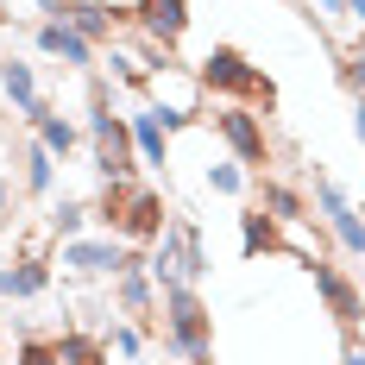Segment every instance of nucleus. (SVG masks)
Listing matches in <instances>:
<instances>
[{
    "mask_svg": "<svg viewBox=\"0 0 365 365\" xmlns=\"http://www.w3.org/2000/svg\"><path fill=\"white\" fill-rule=\"evenodd\" d=\"M0 95H6V108L19 113L26 126H38V113H44V95H38V76L26 57H0Z\"/></svg>",
    "mask_w": 365,
    "mask_h": 365,
    "instance_id": "12",
    "label": "nucleus"
},
{
    "mask_svg": "<svg viewBox=\"0 0 365 365\" xmlns=\"http://www.w3.org/2000/svg\"><path fill=\"white\" fill-rule=\"evenodd\" d=\"M126 126H133L139 164H145V170H164V164H170V126L158 120V108H139V113H126Z\"/></svg>",
    "mask_w": 365,
    "mask_h": 365,
    "instance_id": "15",
    "label": "nucleus"
},
{
    "mask_svg": "<svg viewBox=\"0 0 365 365\" xmlns=\"http://www.w3.org/2000/svg\"><path fill=\"white\" fill-rule=\"evenodd\" d=\"M32 133L44 139V151H51V158H70L76 139H82V126H76L70 113H57V108H44V113H38V126H32Z\"/></svg>",
    "mask_w": 365,
    "mask_h": 365,
    "instance_id": "20",
    "label": "nucleus"
},
{
    "mask_svg": "<svg viewBox=\"0 0 365 365\" xmlns=\"http://www.w3.org/2000/svg\"><path fill=\"white\" fill-rule=\"evenodd\" d=\"M195 76H202V88H208L215 101H246V108H258V113L277 101V82L264 70H252L246 51H233V44H215V51L195 63Z\"/></svg>",
    "mask_w": 365,
    "mask_h": 365,
    "instance_id": "5",
    "label": "nucleus"
},
{
    "mask_svg": "<svg viewBox=\"0 0 365 365\" xmlns=\"http://www.w3.org/2000/svg\"><path fill=\"white\" fill-rule=\"evenodd\" d=\"M133 365H145V359H133Z\"/></svg>",
    "mask_w": 365,
    "mask_h": 365,
    "instance_id": "34",
    "label": "nucleus"
},
{
    "mask_svg": "<svg viewBox=\"0 0 365 365\" xmlns=\"http://www.w3.org/2000/svg\"><path fill=\"white\" fill-rule=\"evenodd\" d=\"M19 365H63L57 359V340H51V334H26V340H19Z\"/></svg>",
    "mask_w": 365,
    "mask_h": 365,
    "instance_id": "26",
    "label": "nucleus"
},
{
    "mask_svg": "<svg viewBox=\"0 0 365 365\" xmlns=\"http://www.w3.org/2000/svg\"><path fill=\"white\" fill-rule=\"evenodd\" d=\"M44 220L57 227V240H82V227L95 220V195H88V202H82V195H63V202H57Z\"/></svg>",
    "mask_w": 365,
    "mask_h": 365,
    "instance_id": "22",
    "label": "nucleus"
},
{
    "mask_svg": "<svg viewBox=\"0 0 365 365\" xmlns=\"http://www.w3.org/2000/svg\"><path fill=\"white\" fill-rule=\"evenodd\" d=\"M189 32V0H151L145 13H139V38H145L158 57H170Z\"/></svg>",
    "mask_w": 365,
    "mask_h": 365,
    "instance_id": "11",
    "label": "nucleus"
},
{
    "mask_svg": "<svg viewBox=\"0 0 365 365\" xmlns=\"http://www.w3.org/2000/svg\"><path fill=\"white\" fill-rule=\"evenodd\" d=\"M158 334L182 365H215V315L195 296V284H164L158 290Z\"/></svg>",
    "mask_w": 365,
    "mask_h": 365,
    "instance_id": "2",
    "label": "nucleus"
},
{
    "mask_svg": "<svg viewBox=\"0 0 365 365\" xmlns=\"http://www.w3.org/2000/svg\"><path fill=\"white\" fill-rule=\"evenodd\" d=\"M95 220L120 233L133 252H151L170 227V208H164V189L158 182H139V177H120V182H101L95 189Z\"/></svg>",
    "mask_w": 365,
    "mask_h": 365,
    "instance_id": "1",
    "label": "nucleus"
},
{
    "mask_svg": "<svg viewBox=\"0 0 365 365\" xmlns=\"http://www.w3.org/2000/svg\"><path fill=\"white\" fill-rule=\"evenodd\" d=\"M113 302L133 328H158V277H151L145 252H126V271L113 277Z\"/></svg>",
    "mask_w": 365,
    "mask_h": 365,
    "instance_id": "9",
    "label": "nucleus"
},
{
    "mask_svg": "<svg viewBox=\"0 0 365 365\" xmlns=\"http://www.w3.org/2000/svg\"><path fill=\"white\" fill-rule=\"evenodd\" d=\"M145 108H158V120L170 126V133H189V126H202L208 120V88H202V76H195V63H158V70L145 76Z\"/></svg>",
    "mask_w": 365,
    "mask_h": 365,
    "instance_id": "4",
    "label": "nucleus"
},
{
    "mask_svg": "<svg viewBox=\"0 0 365 365\" xmlns=\"http://www.w3.org/2000/svg\"><path fill=\"white\" fill-rule=\"evenodd\" d=\"M202 126L220 133V145L233 151L240 170H258V177H264V164H271V133H264V113L258 108H246V101H215Z\"/></svg>",
    "mask_w": 365,
    "mask_h": 365,
    "instance_id": "6",
    "label": "nucleus"
},
{
    "mask_svg": "<svg viewBox=\"0 0 365 365\" xmlns=\"http://www.w3.org/2000/svg\"><path fill=\"white\" fill-rule=\"evenodd\" d=\"M44 290H51V264H38V258H13L0 271V296H13V302H32Z\"/></svg>",
    "mask_w": 365,
    "mask_h": 365,
    "instance_id": "18",
    "label": "nucleus"
},
{
    "mask_svg": "<svg viewBox=\"0 0 365 365\" xmlns=\"http://www.w3.org/2000/svg\"><path fill=\"white\" fill-rule=\"evenodd\" d=\"M353 133H359V145H365V101H353Z\"/></svg>",
    "mask_w": 365,
    "mask_h": 365,
    "instance_id": "31",
    "label": "nucleus"
},
{
    "mask_svg": "<svg viewBox=\"0 0 365 365\" xmlns=\"http://www.w3.org/2000/svg\"><path fill=\"white\" fill-rule=\"evenodd\" d=\"M309 195H315V208H322V220H328V233L340 240V252L365 258V220H359V208H353V195H346L334 177H315Z\"/></svg>",
    "mask_w": 365,
    "mask_h": 365,
    "instance_id": "10",
    "label": "nucleus"
},
{
    "mask_svg": "<svg viewBox=\"0 0 365 365\" xmlns=\"http://www.w3.org/2000/svg\"><path fill=\"white\" fill-rule=\"evenodd\" d=\"M258 208L277 220V227H290V220H309V195L284 177H258Z\"/></svg>",
    "mask_w": 365,
    "mask_h": 365,
    "instance_id": "16",
    "label": "nucleus"
},
{
    "mask_svg": "<svg viewBox=\"0 0 365 365\" xmlns=\"http://www.w3.org/2000/svg\"><path fill=\"white\" fill-rule=\"evenodd\" d=\"M340 365H365V340H346L340 346Z\"/></svg>",
    "mask_w": 365,
    "mask_h": 365,
    "instance_id": "30",
    "label": "nucleus"
},
{
    "mask_svg": "<svg viewBox=\"0 0 365 365\" xmlns=\"http://www.w3.org/2000/svg\"><path fill=\"white\" fill-rule=\"evenodd\" d=\"M38 51H44V57H57V63L76 70V76L95 70V44H88L82 32H70L63 19H44V26H38Z\"/></svg>",
    "mask_w": 365,
    "mask_h": 365,
    "instance_id": "13",
    "label": "nucleus"
},
{
    "mask_svg": "<svg viewBox=\"0 0 365 365\" xmlns=\"http://www.w3.org/2000/svg\"><path fill=\"white\" fill-rule=\"evenodd\" d=\"M139 346H145V328H133V322H113V334H108V353H120V359L133 365V359H139Z\"/></svg>",
    "mask_w": 365,
    "mask_h": 365,
    "instance_id": "25",
    "label": "nucleus"
},
{
    "mask_svg": "<svg viewBox=\"0 0 365 365\" xmlns=\"http://www.w3.org/2000/svg\"><path fill=\"white\" fill-rule=\"evenodd\" d=\"M346 6H353V19H365V0H346Z\"/></svg>",
    "mask_w": 365,
    "mask_h": 365,
    "instance_id": "33",
    "label": "nucleus"
},
{
    "mask_svg": "<svg viewBox=\"0 0 365 365\" xmlns=\"http://www.w3.org/2000/svg\"><path fill=\"white\" fill-rule=\"evenodd\" d=\"M309 277H315V296L328 302L334 328L346 334V340H359V334H365V284H353V277H346L340 264H328V258H315Z\"/></svg>",
    "mask_w": 365,
    "mask_h": 365,
    "instance_id": "7",
    "label": "nucleus"
},
{
    "mask_svg": "<svg viewBox=\"0 0 365 365\" xmlns=\"http://www.w3.org/2000/svg\"><path fill=\"white\" fill-rule=\"evenodd\" d=\"M182 277H189V284L208 277V246H202V227H195V220H182Z\"/></svg>",
    "mask_w": 365,
    "mask_h": 365,
    "instance_id": "24",
    "label": "nucleus"
},
{
    "mask_svg": "<svg viewBox=\"0 0 365 365\" xmlns=\"http://www.w3.org/2000/svg\"><path fill=\"white\" fill-rule=\"evenodd\" d=\"M284 252H296L302 264L328 258V252H322V227H309V220H290V227H284Z\"/></svg>",
    "mask_w": 365,
    "mask_h": 365,
    "instance_id": "23",
    "label": "nucleus"
},
{
    "mask_svg": "<svg viewBox=\"0 0 365 365\" xmlns=\"http://www.w3.org/2000/svg\"><path fill=\"white\" fill-rule=\"evenodd\" d=\"M240 252H246V258H271V252H284V227L264 215L258 202L240 215Z\"/></svg>",
    "mask_w": 365,
    "mask_h": 365,
    "instance_id": "17",
    "label": "nucleus"
},
{
    "mask_svg": "<svg viewBox=\"0 0 365 365\" xmlns=\"http://www.w3.org/2000/svg\"><path fill=\"white\" fill-rule=\"evenodd\" d=\"M51 19H63L70 32H82L88 44H113L120 38V26H113V13L101 6V0H57V13Z\"/></svg>",
    "mask_w": 365,
    "mask_h": 365,
    "instance_id": "14",
    "label": "nucleus"
},
{
    "mask_svg": "<svg viewBox=\"0 0 365 365\" xmlns=\"http://www.w3.org/2000/svg\"><path fill=\"white\" fill-rule=\"evenodd\" d=\"M19 182H26V195H51L57 189V158L44 151V139H26V151H19Z\"/></svg>",
    "mask_w": 365,
    "mask_h": 365,
    "instance_id": "19",
    "label": "nucleus"
},
{
    "mask_svg": "<svg viewBox=\"0 0 365 365\" xmlns=\"http://www.w3.org/2000/svg\"><path fill=\"white\" fill-rule=\"evenodd\" d=\"M208 189L215 195H246V170L240 164H208Z\"/></svg>",
    "mask_w": 365,
    "mask_h": 365,
    "instance_id": "27",
    "label": "nucleus"
},
{
    "mask_svg": "<svg viewBox=\"0 0 365 365\" xmlns=\"http://www.w3.org/2000/svg\"><path fill=\"white\" fill-rule=\"evenodd\" d=\"M101 6L113 13V26H139V13H145L151 0H101Z\"/></svg>",
    "mask_w": 365,
    "mask_h": 365,
    "instance_id": "28",
    "label": "nucleus"
},
{
    "mask_svg": "<svg viewBox=\"0 0 365 365\" xmlns=\"http://www.w3.org/2000/svg\"><path fill=\"white\" fill-rule=\"evenodd\" d=\"M6 208H13V182L0 177V215H6Z\"/></svg>",
    "mask_w": 365,
    "mask_h": 365,
    "instance_id": "32",
    "label": "nucleus"
},
{
    "mask_svg": "<svg viewBox=\"0 0 365 365\" xmlns=\"http://www.w3.org/2000/svg\"><path fill=\"white\" fill-rule=\"evenodd\" d=\"M126 240L120 233H82V240H63V252H57V264L70 271V277H120L126 271Z\"/></svg>",
    "mask_w": 365,
    "mask_h": 365,
    "instance_id": "8",
    "label": "nucleus"
},
{
    "mask_svg": "<svg viewBox=\"0 0 365 365\" xmlns=\"http://www.w3.org/2000/svg\"><path fill=\"white\" fill-rule=\"evenodd\" d=\"M57 340V359L63 365H108V340H95V334H82V328H63V334H51Z\"/></svg>",
    "mask_w": 365,
    "mask_h": 365,
    "instance_id": "21",
    "label": "nucleus"
},
{
    "mask_svg": "<svg viewBox=\"0 0 365 365\" xmlns=\"http://www.w3.org/2000/svg\"><path fill=\"white\" fill-rule=\"evenodd\" d=\"M315 6H322V19H328V26H340V19H353V6H346V0H315Z\"/></svg>",
    "mask_w": 365,
    "mask_h": 365,
    "instance_id": "29",
    "label": "nucleus"
},
{
    "mask_svg": "<svg viewBox=\"0 0 365 365\" xmlns=\"http://www.w3.org/2000/svg\"><path fill=\"white\" fill-rule=\"evenodd\" d=\"M88 145H95V170L101 182L139 177V145H133V126L126 113H113V82H88Z\"/></svg>",
    "mask_w": 365,
    "mask_h": 365,
    "instance_id": "3",
    "label": "nucleus"
}]
</instances>
